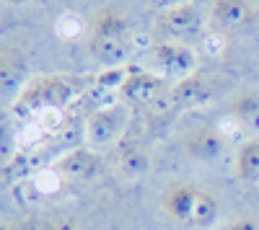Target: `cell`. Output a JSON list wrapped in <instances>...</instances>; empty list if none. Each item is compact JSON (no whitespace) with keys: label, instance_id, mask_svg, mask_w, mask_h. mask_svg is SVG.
<instances>
[{"label":"cell","instance_id":"1","mask_svg":"<svg viewBox=\"0 0 259 230\" xmlns=\"http://www.w3.org/2000/svg\"><path fill=\"white\" fill-rule=\"evenodd\" d=\"M161 210L182 230H207L221 215V202L207 186L194 181H171L161 192Z\"/></svg>","mask_w":259,"mask_h":230},{"label":"cell","instance_id":"2","mask_svg":"<svg viewBox=\"0 0 259 230\" xmlns=\"http://www.w3.org/2000/svg\"><path fill=\"white\" fill-rule=\"evenodd\" d=\"M89 54L99 62L104 70H117L124 65L130 52L135 44V29L119 8L104 6L91 21H89V34H85Z\"/></svg>","mask_w":259,"mask_h":230},{"label":"cell","instance_id":"3","mask_svg":"<svg viewBox=\"0 0 259 230\" xmlns=\"http://www.w3.org/2000/svg\"><path fill=\"white\" fill-rule=\"evenodd\" d=\"M80 93V80L70 75H41L26 83L13 101L16 117H41L50 111H62Z\"/></svg>","mask_w":259,"mask_h":230},{"label":"cell","instance_id":"4","mask_svg":"<svg viewBox=\"0 0 259 230\" xmlns=\"http://www.w3.org/2000/svg\"><path fill=\"white\" fill-rule=\"evenodd\" d=\"M207 31L205 26V16L202 11L187 0L182 6H174L168 11H161L156 18V34L158 39H168V41H184L189 44L192 39H202V34Z\"/></svg>","mask_w":259,"mask_h":230},{"label":"cell","instance_id":"5","mask_svg":"<svg viewBox=\"0 0 259 230\" xmlns=\"http://www.w3.org/2000/svg\"><path fill=\"white\" fill-rule=\"evenodd\" d=\"M127 103H104L99 106L89 119H85V140H89V148L101 150L117 145L127 130Z\"/></svg>","mask_w":259,"mask_h":230},{"label":"cell","instance_id":"6","mask_svg":"<svg viewBox=\"0 0 259 230\" xmlns=\"http://www.w3.org/2000/svg\"><path fill=\"white\" fill-rule=\"evenodd\" d=\"M259 18L256 0H210V29L226 36L246 34Z\"/></svg>","mask_w":259,"mask_h":230},{"label":"cell","instance_id":"7","mask_svg":"<svg viewBox=\"0 0 259 230\" xmlns=\"http://www.w3.org/2000/svg\"><path fill=\"white\" fill-rule=\"evenodd\" d=\"M150 65L156 68V73L161 78H187L197 68V54L189 44L184 41H168V39H158L153 49H150Z\"/></svg>","mask_w":259,"mask_h":230},{"label":"cell","instance_id":"8","mask_svg":"<svg viewBox=\"0 0 259 230\" xmlns=\"http://www.w3.org/2000/svg\"><path fill=\"white\" fill-rule=\"evenodd\" d=\"M228 142L231 137L221 130V124H202V127H194L182 137V150L192 160L210 163L226 153Z\"/></svg>","mask_w":259,"mask_h":230},{"label":"cell","instance_id":"9","mask_svg":"<svg viewBox=\"0 0 259 230\" xmlns=\"http://www.w3.org/2000/svg\"><path fill=\"white\" fill-rule=\"evenodd\" d=\"M119 96L124 103H135V106H150L161 96H166V78L158 73H148L140 68H127L124 80L119 86Z\"/></svg>","mask_w":259,"mask_h":230},{"label":"cell","instance_id":"10","mask_svg":"<svg viewBox=\"0 0 259 230\" xmlns=\"http://www.w3.org/2000/svg\"><path fill=\"white\" fill-rule=\"evenodd\" d=\"M52 168L62 181H91L104 171V155L94 148H73L55 160Z\"/></svg>","mask_w":259,"mask_h":230},{"label":"cell","instance_id":"11","mask_svg":"<svg viewBox=\"0 0 259 230\" xmlns=\"http://www.w3.org/2000/svg\"><path fill=\"white\" fill-rule=\"evenodd\" d=\"M215 91H218V80L212 75L192 73V75L177 80L174 86L168 88V101L174 103L177 109H189V106L207 103L215 96Z\"/></svg>","mask_w":259,"mask_h":230},{"label":"cell","instance_id":"12","mask_svg":"<svg viewBox=\"0 0 259 230\" xmlns=\"http://www.w3.org/2000/svg\"><path fill=\"white\" fill-rule=\"evenodd\" d=\"M26 75H29V57L21 47L3 44L0 49V86H3V96L13 98L26 88Z\"/></svg>","mask_w":259,"mask_h":230},{"label":"cell","instance_id":"13","mask_svg":"<svg viewBox=\"0 0 259 230\" xmlns=\"http://www.w3.org/2000/svg\"><path fill=\"white\" fill-rule=\"evenodd\" d=\"M112 160H114L117 171L124 179H140V176H145L150 171V153H148L145 145L140 140H135V137H122L114 145Z\"/></svg>","mask_w":259,"mask_h":230},{"label":"cell","instance_id":"14","mask_svg":"<svg viewBox=\"0 0 259 230\" xmlns=\"http://www.w3.org/2000/svg\"><path fill=\"white\" fill-rule=\"evenodd\" d=\"M226 117L239 130L259 132V93L256 91H239L228 101Z\"/></svg>","mask_w":259,"mask_h":230},{"label":"cell","instance_id":"15","mask_svg":"<svg viewBox=\"0 0 259 230\" xmlns=\"http://www.w3.org/2000/svg\"><path fill=\"white\" fill-rule=\"evenodd\" d=\"M236 176L244 184H259V135L249 137L236 150Z\"/></svg>","mask_w":259,"mask_h":230},{"label":"cell","instance_id":"16","mask_svg":"<svg viewBox=\"0 0 259 230\" xmlns=\"http://www.w3.org/2000/svg\"><path fill=\"white\" fill-rule=\"evenodd\" d=\"M89 34V24L83 21L80 13L75 11H62L55 18V36L62 41H78L80 36Z\"/></svg>","mask_w":259,"mask_h":230},{"label":"cell","instance_id":"17","mask_svg":"<svg viewBox=\"0 0 259 230\" xmlns=\"http://www.w3.org/2000/svg\"><path fill=\"white\" fill-rule=\"evenodd\" d=\"M200 44H202V52H205V54H210V57H221V54L226 52L228 36L207 26V31H205L202 39H200Z\"/></svg>","mask_w":259,"mask_h":230},{"label":"cell","instance_id":"18","mask_svg":"<svg viewBox=\"0 0 259 230\" xmlns=\"http://www.w3.org/2000/svg\"><path fill=\"white\" fill-rule=\"evenodd\" d=\"M16 230H57V220L31 217V220H24L21 225H16Z\"/></svg>","mask_w":259,"mask_h":230},{"label":"cell","instance_id":"19","mask_svg":"<svg viewBox=\"0 0 259 230\" xmlns=\"http://www.w3.org/2000/svg\"><path fill=\"white\" fill-rule=\"evenodd\" d=\"M226 230H259V217L256 215H239Z\"/></svg>","mask_w":259,"mask_h":230},{"label":"cell","instance_id":"20","mask_svg":"<svg viewBox=\"0 0 259 230\" xmlns=\"http://www.w3.org/2000/svg\"><path fill=\"white\" fill-rule=\"evenodd\" d=\"M145 3H148L150 8H156V11L161 13V11H168V8H174V6H182V3H187V0H145Z\"/></svg>","mask_w":259,"mask_h":230},{"label":"cell","instance_id":"21","mask_svg":"<svg viewBox=\"0 0 259 230\" xmlns=\"http://www.w3.org/2000/svg\"><path fill=\"white\" fill-rule=\"evenodd\" d=\"M57 230H83L73 217H57Z\"/></svg>","mask_w":259,"mask_h":230},{"label":"cell","instance_id":"22","mask_svg":"<svg viewBox=\"0 0 259 230\" xmlns=\"http://www.w3.org/2000/svg\"><path fill=\"white\" fill-rule=\"evenodd\" d=\"M11 6H29V3H36V0H6Z\"/></svg>","mask_w":259,"mask_h":230}]
</instances>
